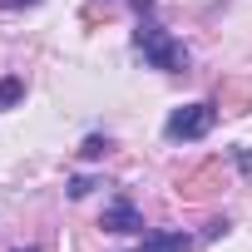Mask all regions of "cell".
<instances>
[{
    "label": "cell",
    "mask_w": 252,
    "mask_h": 252,
    "mask_svg": "<svg viewBox=\"0 0 252 252\" xmlns=\"http://www.w3.org/2000/svg\"><path fill=\"white\" fill-rule=\"evenodd\" d=\"M134 40H139V50H144V60H149L154 69H168V74H173V69H188V50H183V45H178L163 25L144 20Z\"/></svg>",
    "instance_id": "cell-1"
},
{
    "label": "cell",
    "mask_w": 252,
    "mask_h": 252,
    "mask_svg": "<svg viewBox=\"0 0 252 252\" xmlns=\"http://www.w3.org/2000/svg\"><path fill=\"white\" fill-rule=\"evenodd\" d=\"M213 119H218V109H213V104H183V109H173V114H168V139H173V144L203 139V134L213 129Z\"/></svg>",
    "instance_id": "cell-2"
},
{
    "label": "cell",
    "mask_w": 252,
    "mask_h": 252,
    "mask_svg": "<svg viewBox=\"0 0 252 252\" xmlns=\"http://www.w3.org/2000/svg\"><path fill=\"white\" fill-rule=\"evenodd\" d=\"M218 188H222V163H218V158H213V163H203V168H193V173L178 183L183 203H208Z\"/></svg>",
    "instance_id": "cell-3"
},
{
    "label": "cell",
    "mask_w": 252,
    "mask_h": 252,
    "mask_svg": "<svg viewBox=\"0 0 252 252\" xmlns=\"http://www.w3.org/2000/svg\"><path fill=\"white\" fill-rule=\"evenodd\" d=\"M218 109L222 114H247L252 109V74H227L218 84Z\"/></svg>",
    "instance_id": "cell-4"
},
{
    "label": "cell",
    "mask_w": 252,
    "mask_h": 252,
    "mask_svg": "<svg viewBox=\"0 0 252 252\" xmlns=\"http://www.w3.org/2000/svg\"><path fill=\"white\" fill-rule=\"evenodd\" d=\"M99 227H104V232H139V227H144V218H139V208H134V198H114V203L104 208V218H99Z\"/></svg>",
    "instance_id": "cell-5"
},
{
    "label": "cell",
    "mask_w": 252,
    "mask_h": 252,
    "mask_svg": "<svg viewBox=\"0 0 252 252\" xmlns=\"http://www.w3.org/2000/svg\"><path fill=\"white\" fill-rule=\"evenodd\" d=\"M188 247H193L188 232H149L139 242V252H188Z\"/></svg>",
    "instance_id": "cell-6"
},
{
    "label": "cell",
    "mask_w": 252,
    "mask_h": 252,
    "mask_svg": "<svg viewBox=\"0 0 252 252\" xmlns=\"http://www.w3.org/2000/svg\"><path fill=\"white\" fill-rule=\"evenodd\" d=\"M25 99V84L20 79H0V109H10V104H20Z\"/></svg>",
    "instance_id": "cell-7"
},
{
    "label": "cell",
    "mask_w": 252,
    "mask_h": 252,
    "mask_svg": "<svg viewBox=\"0 0 252 252\" xmlns=\"http://www.w3.org/2000/svg\"><path fill=\"white\" fill-rule=\"evenodd\" d=\"M79 154H84V158H104V154H109V139H99V134H94V139H84V149H79Z\"/></svg>",
    "instance_id": "cell-8"
},
{
    "label": "cell",
    "mask_w": 252,
    "mask_h": 252,
    "mask_svg": "<svg viewBox=\"0 0 252 252\" xmlns=\"http://www.w3.org/2000/svg\"><path fill=\"white\" fill-rule=\"evenodd\" d=\"M89 188H94V178H69V198H84Z\"/></svg>",
    "instance_id": "cell-9"
},
{
    "label": "cell",
    "mask_w": 252,
    "mask_h": 252,
    "mask_svg": "<svg viewBox=\"0 0 252 252\" xmlns=\"http://www.w3.org/2000/svg\"><path fill=\"white\" fill-rule=\"evenodd\" d=\"M237 168H242V173H252V154H247V149L237 154Z\"/></svg>",
    "instance_id": "cell-10"
},
{
    "label": "cell",
    "mask_w": 252,
    "mask_h": 252,
    "mask_svg": "<svg viewBox=\"0 0 252 252\" xmlns=\"http://www.w3.org/2000/svg\"><path fill=\"white\" fill-rule=\"evenodd\" d=\"M134 10H139V15H149V10H154V0H134Z\"/></svg>",
    "instance_id": "cell-11"
},
{
    "label": "cell",
    "mask_w": 252,
    "mask_h": 252,
    "mask_svg": "<svg viewBox=\"0 0 252 252\" xmlns=\"http://www.w3.org/2000/svg\"><path fill=\"white\" fill-rule=\"evenodd\" d=\"M15 252H40V247H15Z\"/></svg>",
    "instance_id": "cell-12"
}]
</instances>
